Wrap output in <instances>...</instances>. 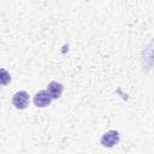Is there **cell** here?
I'll return each mask as SVG.
<instances>
[{"instance_id": "6", "label": "cell", "mask_w": 154, "mask_h": 154, "mask_svg": "<svg viewBox=\"0 0 154 154\" xmlns=\"http://www.w3.org/2000/svg\"><path fill=\"white\" fill-rule=\"evenodd\" d=\"M10 81H11V75L5 69H1V78H0L1 85H6Z\"/></svg>"}, {"instance_id": "4", "label": "cell", "mask_w": 154, "mask_h": 154, "mask_svg": "<svg viewBox=\"0 0 154 154\" xmlns=\"http://www.w3.org/2000/svg\"><path fill=\"white\" fill-rule=\"evenodd\" d=\"M152 42L150 45L146 48V51H143V57H142V64H143V69L144 66L147 67V70H149L153 64H154V47H152Z\"/></svg>"}, {"instance_id": "3", "label": "cell", "mask_w": 154, "mask_h": 154, "mask_svg": "<svg viewBox=\"0 0 154 154\" xmlns=\"http://www.w3.org/2000/svg\"><path fill=\"white\" fill-rule=\"evenodd\" d=\"M52 100H53V97L51 96V94L47 90H41V91L36 93L34 96V103L36 107H40V108L49 106Z\"/></svg>"}, {"instance_id": "2", "label": "cell", "mask_w": 154, "mask_h": 154, "mask_svg": "<svg viewBox=\"0 0 154 154\" xmlns=\"http://www.w3.org/2000/svg\"><path fill=\"white\" fill-rule=\"evenodd\" d=\"M12 103L17 109H24L29 105V94L25 90L17 91L12 96Z\"/></svg>"}, {"instance_id": "5", "label": "cell", "mask_w": 154, "mask_h": 154, "mask_svg": "<svg viewBox=\"0 0 154 154\" xmlns=\"http://www.w3.org/2000/svg\"><path fill=\"white\" fill-rule=\"evenodd\" d=\"M47 91L51 94V96L53 99H59L64 91V87H63V84H60L55 81H52L47 85Z\"/></svg>"}, {"instance_id": "1", "label": "cell", "mask_w": 154, "mask_h": 154, "mask_svg": "<svg viewBox=\"0 0 154 154\" xmlns=\"http://www.w3.org/2000/svg\"><path fill=\"white\" fill-rule=\"evenodd\" d=\"M120 140V136H119V132L117 130H109L107 132H105L101 138H100V143L101 146L106 147V148H112L114 147L116 144H118Z\"/></svg>"}]
</instances>
